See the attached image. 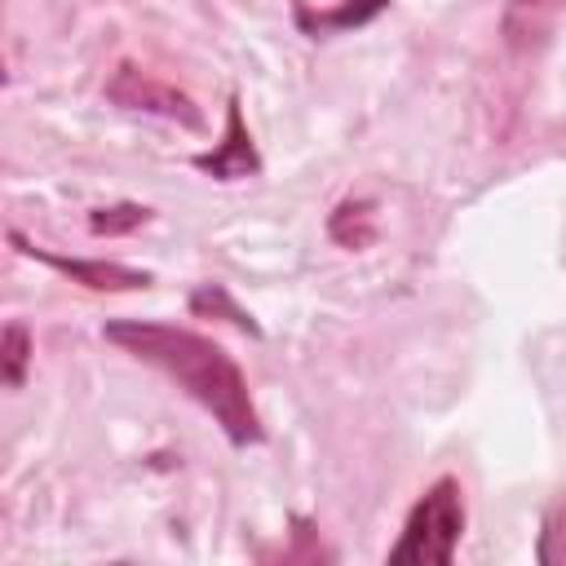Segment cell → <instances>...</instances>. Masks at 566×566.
I'll list each match as a JSON object with an SVG mask.
<instances>
[{
	"label": "cell",
	"mask_w": 566,
	"mask_h": 566,
	"mask_svg": "<svg viewBox=\"0 0 566 566\" xmlns=\"http://www.w3.org/2000/svg\"><path fill=\"white\" fill-rule=\"evenodd\" d=\"M102 336L111 345H119L124 354L159 367L168 380H177L181 394L195 398L221 424L230 447L265 442L261 416L248 394V376L212 336H199L177 323H150V318H115L102 327Z\"/></svg>",
	"instance_id": "cell-1"
},
{
	"label": "cell",
	"mask_w": 566,
	"mask_h": 566,
	"mask_svg": "<svg viewBox=\"0 0 566 566\" xmlns=\"http://www.w3.org/2000/svg\"><path fill=\"white\" fill-rule=\"evenodd\" d=\"M464 535V491L451 473H442L407 513L402 535L389 544V566H451Z\"/></svg>",
	"instance_id": "cell-2"
},
{
	"label": "cell",
	"mask_w": 566,
	"mask_h": 566,
	"mask_svg": "<svg viewBox=\"0 0 566 566\" xmlns=\"http://www.w3.org/2000/svg\"><path fill=\"white\" fill-rule=\"evenodd\" d=\"M106 102L119 106V111H142V115H155V119H168V124H181L190 133H199L208 119L199 111V102L164 80H155L150 71H142L137 62H119L106 80Z\"/></svg>",
	"instance_id": "cell-3"
},
{
	"label": "cell",
	"mask_w": 566,
	"mask_h": 566,
	"mask_svg": "<svg viewBox=\"0 0 566 566\" xmlns=\"http://www.w3.org/2000/svg\"><path fill=\"white\" fill-rule=\"evenodd\" d=\"M9 243H13L22 256H31V261H40V265H49V270H57V274H66L71 283H80V287H88V292H146V287L155 283L150 270H137V265H124V261H93V256H62V252H49V248L31 243L22 230H9Z\"/></svg>",
	"instance_id": "cell-4"
},
{
	"label": "cell",
	"mask_w": 566,
	"mask_h": 566,
	"mask_svg": "<svg viewBox=\"0 0 566 566\" xmlns=\"http://www.w3.org/2000/svg\"><path fill=\"white\" fill-rule=\"evenodd\" d=\"M190 164L199 168V172H208L212 181H243V177H261V150H256V142H252V133H248V119H243V102H239V93H230V102H226V133H221V142L212 146V150H199V155H190Z\"/></svg>",
	"instance_id": "cell-5"
},
{
	"label": "cell",
	"mask_w": 566,
	"mask_h": 566,
	"mask_svg": "<svg viewBox=\"0 0 566 566\" xmlns=\"http://www.w3.org/2000/svg\"><path fill=\"white\" fill-rule=\"evenodd\" d=\"M389 9V0H340L336 9H310V4H292V22L305 31V35H314V40H323V35H340V31H358V27H367L371 18H380Z\"/></svg>",
	"instance_id": "cell-6"
},
{
	"label": "cell",
	"mask_w": 566,
	"mask_h": 566,
	"mask_svg": "<svg viewBox=\"0 0 566 566\" xmlns=\"http://www.w3.org/2000/svg\"><path fill=\"white\" fill-rule=\"evenodd\" d=\"M562 0H504V40L517 53L544 49L557 27Z\"/></svg>",
	"instance_id": "cell-7"
},
{
	"label": "cell",
	"mask_w": 566,
	"mask_h": 566,
	"mask_svg": "<svg viewBox=\"0 0 566 566\" xmlns=\"http://www.w3.org/2000/svg\"><path fill=\"white\" fill-rule=\"evenodd\" d=\"M190 314L195 318H221V323H230V327H239L243 336H252V340H261L265 332H261V323L230 296V287L226 283H199L195 292H190Z\"/></svg>",
	"instance_id": "cell-8"
},
{
	"label": "cell",
	"mask_w": 566,
	"mask_h": 566,
	"mask_svg": "<svg viewBox=\"0 0 566 566\" xmlns=\"http://www.w3.org/2000/svg\"><path fill=\"white\" fill-rule=\"evenodd\" d=\"M31 327L22 318H13L0 332V389H22L27 371H31Z\"/></svg>",
	"instance_id": "cell-9"
},
{
	"label": "cell",
	"mask_w": 566,
	"mask_h": 566,
	"mask_svg": "<svg viewBox=\"0 0 566 566\" xmlns=\"http://www.w3.org/2000/svg\"><path fill=\"white\" fill-rule=\"evenodd\" d=\"M327 234L336 239V243H345V248H367L371 243V199H345V203H336V212H332V221H327Z\"/></svg>",
	"instance_id": "cell-10"
},
{
	"label": "cell",
	"mask_w": 566,
	"mask_h": 566,
	"mask_svg": "<svg viewBox=\"0 0 566 566\" xmlns=\"http://www.w3.org/2000/svg\"><path fill=\"white\" fill-rule=\"evenodd\" d=\"M150 217H155V208H146V203H111V208H93L88 212V230L97 239H115V234H133Z\"/></svg>",
	"instance_id": "cell-11"
},
{
	"label": "cell",
	"mask_w": 566,
	"mask_h": 566,
	"mask_svg": "<svg viewBox=\"0 0 566 566\" xmlns=\"http://www.w3.org/2000/svg\"><path fill=\"white\" fill-rule=\"evenodd\" d=\"M557 526H562V504H553V509L544 513V531H539V562H544V566H553V562H557V557H553Z\"/></svg>",
	"instance_id": "cell-12"
},
{
	"label": "cell",
	"mask_w": 566,
	"mask_h": 566,
	"mask_svg": "<svg viewBox=\"0 0 566 566\" xmlns=\"http://www.w3.org/2000/svg\"><path fill=\"white\" fill-rule=\"evenodd\" d=\"M4 80H9V71H4V57H0V84H4Z\"/></svg>",
	"instance_id": "cell-13"
}]
</instances>
